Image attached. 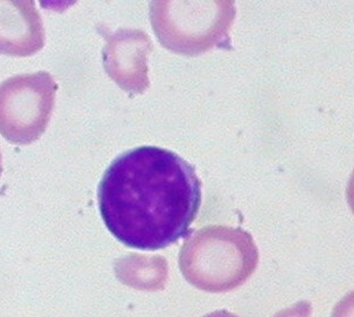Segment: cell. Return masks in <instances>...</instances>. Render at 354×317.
Segmentation results:
<instances>
[{
    "instance_id": "6da1fadb",
    "label": "cell",
    "mask_w": 354,
    "mask_h": 317,
    "mask_svg": "<svg viewBox=\"0 0 354 317\" xmlns=\"http://www.w3.org/2000/svg\"><path fill=\"white\" fill-rule=\"evenodd\" d=\"M98 201L115 238L131 249L158 251L190 231L201 205V182L175 152L140 146L111 162Z\"/></svg>"
},
{
    "instance_id": "7a4b0ae2",
    "label": "cell",
    "mask_w": 354,
    "mask_h": 317,
    "mask_svg": "<svg viewBox=\"0 0 354 317\" xmlns=\"http://www.w3.org/2000/svg\"><path fill=\"white\" fill-rule=\"evenodd\" d=\"M258 251L242 229L207 227L180 249V269L187 282L206 292H227L242 286L256 270Z\"/></svg>"
},
{
    "instance_id": "3957f363",
    "label": "cell",
    "mask_w": 354,
    "mask_h": 317,
    "mask_svg": "<svg viewBox=\"0 0 354 317\" xmlns=\"http://www.w3.org/2000/svg\"><path fill=\"white\" fill-rule=\"evenodd\" d=\"M58 85L47 72L23 74L0 84V134L13 144L26 145L47 129Z\"/></svg>"
},
{
    "instance_id": "277c9868",
    "label": "cell",
    "mask_w": 354,
    "mask_h": 317,
    "mask_svg": "<svg viewBox=\"0 0 354 317\" xmlns=\"http://www.w3.org/2000/svg\"><path fill=\"white\" fill-rule=\"evenodd\" d=\"M44 46V23L35 1L0 0V54L29 57Z\"/></svg>"
},
{
    "instance_id": "5b68a950",
    "label": "cell",
    "mask_w": 354,
    "mask_h": 317,
    "mask_svg": "<svg viewBox=\"0 0 354 317\" xmlns=\"http://www.w3.org/2000/svg\"><path fill=\"white\" fill-rule=\"evenodd\" d=\"M313 308L311 304L306 300L297 302L291 307L285 308L279 311L274 317H311Z\"/></svg>"
},
{
    "instance_id": "8992f818",
    "label": "cell",
    "mask_w": 354,
    "mask_h": 317,
    "mask_svg": "<svg viewBox=\"0 0 354 317\" xmlns=\"http://www.w3.org/2000/svg\"><path fill=\"white\" fill-rule=\"evenodd\" d=\"M205 317H239L236 315L233 314V313H230L227 311H214V313H210V314L206 315Z\"/></svg>"
},
{
    "instance_id": "52a82bcc",
    "label": "cell",
    "mask_w": 354,
    "mask_h": 317,
    "mask_svg": "<svg viewBox=\"0 0 354 317\" xmlns=\"http://www.w3.org/2000/svg\"><path fill=\"white\" fill-rule=\"evenodd\" d=\"M1 173H3V164H1V153H0V176H1Z\"/></svg>"
}]
</instances>
